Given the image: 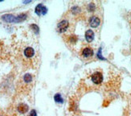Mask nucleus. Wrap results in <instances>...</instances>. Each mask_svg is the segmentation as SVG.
Wrapping results in <instances>:
<instances>
[{
    "mask_svg": "<svg viewBox=\"0 0 131 116\" xmlns=\"http://www.w3.org/2000/svg\"><path fill=\"white\" fill-rule=\"evenodd\" d=\"M28 116H36V111H35V110H32Z\"/></svg>",
    "mask_w": 131,
    "mask_h": 116,
    "instance_id": "obj_13",
    "label": "nucleus"
},
{
    "mask_svg": "<svg viewBox=\"0 0 131 116\" xmlns=\"http://www.w3.org/2000/svg\"><path fill=\"white\" fill-rule=\"evenodd\" d=\"M68 27V21H66V20L61 21L58 24V30L60 32H64L67 30Z\"/></svg>",
    "mask_w": 131,
    "mask_h": 116,
    "instance_id": "obj_3",
    "label": "nucleus"
},
{
    "mask_svg": "<svg viewBox=\"0 0 131 116\" xmlns=\"http://www.w3.org/2000/svg\"><path fill=\"white\" fill-rule=\"evenodd\" d=\"M36 13L38 15H45L48 12V9L46 7H44L43 5L42 4H39L37 5V7H36Z\"/></svg>",
    "mask_w": 131,
    "mask_h": 116,
    "instance_id": "obj_1",
    "label": "nucleus"
},
{
    "mask_svg": "<svg viewBox=\"0 0 131 116\" xmlns=\"http://www.w3.org/2000/svg\"><path fill=\"white\" fill-rule=\"evenodd\" d=\"M17 110H18L19 112H20L22 114H24L28 111V106L27 105V104L21 103L18 106V107H17Z\"/></svg>",
    "mask_w": 131,
    "mask_h": 116,
    "instance_id": "obj_7",
    "label": "nucleus"
},
{
    "mask_svg": "<svg viewBox=\"0 0 131 116\" xmlns=\"http://www.w3.org/2000/svg\"><path fill=\"white\" fill-rule=\"evenodd\" d=\"M24 81H25V82H27V83L31 82V80H32L31 75L29 74V73L25 74V75H24Z\"/></svg>",
    "mask_w": 131,
    "mask_h": 116,
    "instance_id": "obj_11",
    "label": "nucleus"
},
{
    "mask_svg": "<svg viewBox=\"0 0 131 116\" xmlns=\"http://www.w3.org/2000/svg\"><path fill=\"white\" fill-rule=\"evenodd\" d=\"M31 27L33 28V30L35 31V32H36V33H38V32H39V27H38V26H37V25H36V24H31Z\"/></svg>",
    "mask_w": 131,
    "mask_h": 116,
    "instance_id": "obj_12",
    "label": "nucleus"
},
{
    "mask_svg": "<svg viewBox=\"0 0 131 116\" xmlns=\"http://www.w3.org/2000/svg\"><path fill=\"white\" fill-rule=\"evenodd\" d=\"M83 55L85 57H89V56H92L93 55V51L89 49V48H86L83 50Z\"/></svg>",
    "mask_w": 131,
    "mask_h": 116,
    "instance_id": "obj_9",
    "label": "nucleus"
},
{
    "mask_svg": "<svg viewBox=\"0 0 131 116\" xmlns=\"http://www.w3.org/2000/svg\"><path fill=\"white\" fill-rule=\"evenodd\" d=\"M92 80L95 84H101L103 80V76L101 73H95L92 76Z\"/></svg>",
    "mask_w": 131,
    "mask_h": 116,
    "instance_id": "obj_2",
    "label": "nucleus"
},
{
    "mask_svg": "<svg viewBox=\"0 0 131 116\" xmlns=\"http://www.w3.org/2000/svg\"><path fill=\"white\" fill-rule=\"evenodd\" d=\"M89 24L91 25V27H96L97 26H99L100 24V20L99 18H97V17H92L90 20V22H89Z\"/></svg>",
    "mask_w": 131,
    "mask_h": 116,
    "instance_id": "obj_6",
    "label": "nucleus"
},
{
    "mask_svg": "<svg viewBox=\"0 0 131 116\" xmlns=\"http://www.w3.org/2000/svg\"><path fill=\"white\" fill-rule=\"evenodd\" d=\"M54 100L58 103H63V99H62V97L60 94H56L54 96Z\"/></svg>",
    "mask_w": 131,
    "mask_h": 116,
    "instance_id": "obj_10",
    "label": "nucleus"
},
{
    "mask_svg": "<svg viewBox=\"0 0 131 116\" xmlns=\"http://www.w3.org/2000/svg\"><path fill=\"white\" fill-rule=\"evenodd\" d=\"M94 38V33L92 30H88L85 32V39L88 42H92Z\"/></svg>",
    "mask_w": 131,
    "mask_h": 116,
    "instance_id": "obj_5",
    "label": "nucleus"
},
{
    "mask_svg": "<svg viewBox=\"0 0 131 116\" xmlns=\"http://www.w3.org/2000/svg\"><path fill=\"white\" fill-rule=\"evenodd\" d=\"M2 19L8 23H15L16 21V17H15L12 15H4L2 16Z\"/></svg>",
    "mask_w": 131,
    "mask_h": 116,
    "instance_id": "obj_4",
    "label": "nucleus"
},
{
    "mask_svg": "<svg viewBox=\"0 0 131 116\" xmlns=\"http://www.w3.org/2000/svg\"><path fill=\"white\" fill-rule=\"evenodd\" d=\"M35 54V51L34 49L31 47H27L25 50H24V55L27 57H31Z\"/></svg>",
    "mask_w": 131,
    "mask_h": 116,
    "instance_id": "obj_8",
    "label": "nucleus"
}]
</instances>
